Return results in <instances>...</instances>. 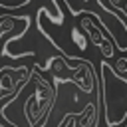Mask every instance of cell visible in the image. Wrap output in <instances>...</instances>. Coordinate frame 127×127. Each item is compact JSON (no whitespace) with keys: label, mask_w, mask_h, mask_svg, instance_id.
<instances>
[{"label":"cell","mask_w":127,"mask_h":127,"mask_svg":"<svg viewBox=\"0 0 127 127\" xmlns=\"http://www.w3.org/2000/svg\"><path fill=\"white\" fill-rule=\"evenodd\" d=\"M101 99L105 123L109 127H121L127 121V79L107 62H101Z\"/></svg>","instance_id":"obj_1"},{"label":"cell","mask_w":127,"mask_h":127,"mask_svg":"<svg viewBox=\"0 0 127 127\" xmlns=\"http://www.w3.org/2000/svg\"><path fill=\"white\" fill-rule=\"evenodd\" d=\"M32 0H0V8H8V10H16L22 8L26 4H30Z\"/></svg>","instance_id":"obj_2"},{"label":"cell","mask_w":127,"mask_h":127,"mask_svg":"<svg viewBox=\"0 0 127 127\" xmlns=\"http://www.w3.org/2000/svg\"><path fill=\"white\" fill-rule=\"evenodd\" d=\"M99 48H101V56H103V60H111V58H113L115 48L111 46V42H105V40H103V44H101Z\"/></svg>","instance_id":"obj_3"},{"label":"cell","mask_w":127,"mask_h":127,"mask_svg":"<svg viewBox=\"0 0 127 127\" xmlns=\"http://www.w3.org/2000/svg\"><path fill=\"white\" fill-rule=\"evenodd\" d=\"M113 69H115L119 75H125V73H127V58H119V60L115 62Z\"/></svg>","instance_id":"obj_4"},{"label":"cell","mask_w":127,"mask_h":127,"mask_svg":"<svg viewBox=\"0 0 127 127\" xmlns=\"http://www.w3.org/2000/svg\"><path fill=\"white\" fill-rule=\"evenodd\" d=\"M73 117H75V115H67V117H65V119H64V121H65V125H67V123H69V121H73ZM69 127H73V125H69Z\"/></svg>","instance_id":"obj_5"}]
</instances>
